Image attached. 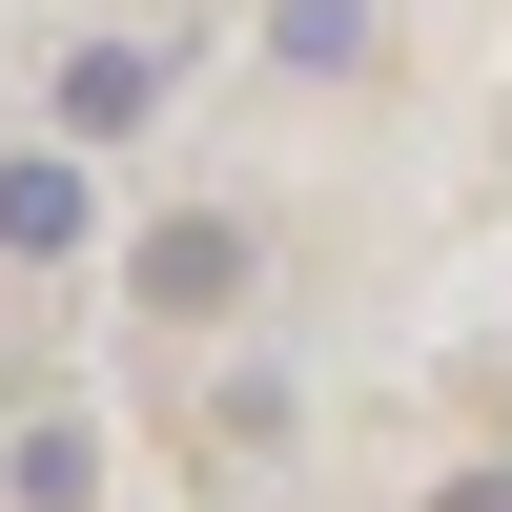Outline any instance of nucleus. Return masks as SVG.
Segmentation results:
<instances>
[{"label":"nucleus","instance_id":"obj_1","mask_svg":"<svg viewBox=\"0 0 512 512\" xmlns=\"http://www.w3.org/2000/svg\"><path fill=\"white\" fill-rule=\"evenodd\" d=\"M144 308H164V328L246 308V226H226V205H164V226H144Z\"/></svg>","mask_w":512,"mask_h":512},{"label":"nucleus","instance_id":"obj_2","mask_svg":"<svg viewBox=\"0 0 512 512\" xmlns=\"http://www.w3.org/2000/svg\"><path fill=\"white\" fill-rule=\"evenodd\" d=\"M62 246H82V164L21 144V164H0V267H62Z\"/></svg>","mask_w":512,"mask_h":512},{"label":"nucleus","instance_id":"obj_3","mask_svg":"<svg viewBox=\"0 0 512 512\" xmlns=\"http://www.w3.org/2000/svg\"><path fill=\"white\" fill-rule=\"evenodd\" d=\"M62 123H82V144L164 123V41H82V62H62Z\"/></svg>","mask_w":512,"mask_h":512},{"label":"nucleus","instance_id":"obj_4","mask_svg":"<svg viewBox=\"0 0 512 512\" xmlns=\"http://www.w3.org/2000/svg\"><path fill=\"white\" fill-rule=\"evenodd\" d=\"M0 492H21V512H82V410H21V451H0Z\"/></svg>","mask_w":512,"mask_h":512},{"label":"nucleus","instance_id":"obj_5","mask_svg":"<svg viewBox=\"0 0 512 512\" xmlns=\"http://www.w3.org/2000/svg\"><path fill=\"white\" fill-rule=\"evenodd\" d=\"M267 41L287 62H369V0H267Z\"/></svg>","mask_w":512,"mask_h":512},{"label":"nucleus","instance_id":"obj_6","mask_svg":"<svg viewBox=\"0 0 512 512\" xmlns=\"http://www.w3.org/2000/svg\"><path fill=\"white\" fill-rule=\"evenodd\" d=\"M431 512H512V472H451V492H431Z\"/></svg>","mask_w":512,"mask_h":512}]
</instances>
